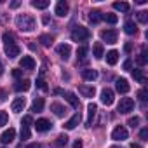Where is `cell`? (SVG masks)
<instances>
[{
	"mask_svg": "<svg viewBox=\"0 0 148 148\" xmlns=\"http://www.w3.org/2000/svg\"><path fill=\"white\" fill-rule=\"evenodd\" d=\"M16 25L21 32H32L35 28V19L30 14H19L16 18Z\"/></svg>",
	"mask_w": 148,
	"mask_h": 148,
	"instance_id": "6da1fadb",
	"label": "cell"
},
{
	"mask_svg": "<svg viewBox=\"0 0 148 148\" xmlns=\"http://www.w3.org/2000/svg\"><path fill=\"white\" fill-rule=\"evenodd\" d=\"M89 37H91V33L86 26H75L71 30V40L73 42H86Z\"/></svg>",
	"mask_w": 148,
	"mask_h": 148,
	"instance_id": "7a4b0ae2",
	"label": "cell"
},
{
	"mask_svg": "<svg viewBox=\"0 0 148 148\" xmlns=\"http://www.w3.org/2000/svg\"><path fill=\"white\" fill-rule=\"evenodd\" d=\"M132 108H134V101L131 98H122L119 106H117V112L119 113H129V112H132Z\"/></svg>",
	"mask_w": 148,
	"mask_h": 148,
	"instance_id": "3957f363",
	"label": "cell"
},
{
	"mask_svg": "<svg viewBox=\"0 0 148 148\" xmlns=\"http://www.w3.org/2000/svg\"><path fill=\"white\" fill-rule=\"evenodd\" d=\"M127 129L124 127V125H117L113 131H112V139H115V141H122V139H127Z\"/></svg>",
	"mask_w": 148,
	"mask_h": 148,
	"instance_id": "277c9868",
	"label": "cell"
},
{
	"mask_svg": "<svg viewBox=\"0 0 148 148\" xmlns=\"http://www.w3.org/2000/svg\"><path fill=\"white\" fill-rule=\"evenodd\" d=\"M101 38L106 44H115L117 42V32L115 30H103L101 32Z\"/></svg>",
	"mask_w": 148,
	"mask_h": 148,
	"instance_id": "5b68a950",
	"label": "cell"
},
{
	"mask_svg": "<svg viewBox=\"0 0 148 148\" xmlns=\"http://www.w3.org/2000/svg\"><path fill=\"white\" fill-rule=\"evenodd\" d=\"M96 113H98V106H96L94 103H89V105H87V120H86V125H87V127L92 125V120H94Z\"/></svg>",
	"mask_w": 148,
	"mask_h": 148,
	"instance_id": "8992f818",
	"label": "cell"
},
{
	"mask_svg": "<svg viewBox=\"0 0 148 148\" xmlns=\"http://www.w3.org/2000/svg\"><path fill=\"white\" fill-rule=\"evenodd\" d=\"M101 103L103 105H106V106H110L112 103H113V91L112 89H103L101 91Z\"/></svg>",
	"mask_w": 148,
	"mask_h": 148,
	"instance_id": "52a82bcc",
	"label": "cell"
},
{
	"mask_svg": "<svg viewBox=\"0 0 148 148\" xmlns=\"http://www.w3.org/2000/svg\"><path fill=\"white\" fill-rule=\"evenodd\" d=\"M52 127V124H51V120H47V119H38L37 122H35V129L38 131V132H45V131H49Z\"/></svg>",
	"mask_w": 148,
	"mask_h": 148,
	"instance_id": "ba28073f",
	"label": "cell"
},
{
	"mask_svg": "<svg viewBox=\"0 0 148 148\" xmlns=\"http://www.w3.org/2000/svg\"><path fill=\"white\" fill-rule=\"evenodd\" d=\"M115 87H117V91H119L120 94H127V92H129V89H131V86H129V82H127L125 79H117Z\"/></svg>",
	"mask_w": 148,
	"mask_h": 148,
	"instance_id": "9c48e42d",
	"label": "cell"
},
{
	"mask_svg": "<svg viewBox=\"0 0 148 148\" xmlns=\"http://www.w3.org/2000/svg\"><path fill=\"white\" fill-rule=\"evenodd\" d=\"M14 138H16V131H14L12 127H9L7 131H4V132H2V136H0V141H2L4 145H7V143H11Z\"/></svg>",
	"mask_w": 148,
	"mask_h": 148,
	"instance_id": "30bf717a",
	"label": "cell"
},
{
	"mask_svg": "<svg viewBox=\"0 0 148 148\" xmlns=\"http://www.w3.org/2000/svg\"><path fill=\"white\" fill-rule=\"evenodd\" d=\"M56 51H58V54H59L63 59H68L70 54H71V47H70L68 44H59V45L56 47Z\"/></svg>",
	"mask_w": 148,
	"mask_h": 148,
	"instance_id": "8fae6325",
	"label": "cell"
},
{
	"mask_svg": "<svg viewBox=\"0 0 148 148\" xmlns=\"http://www.w3.org/2000/svg\"><path fill=\"white\" fill-rule=\"evenodd\" d=\"M19 64H21L23 70H33L35 68V59L32 56H23L21 61H19Z\"/></svg>",
	"mask_w": 148,
	"mask_h": 148,
	"instance_id": "7c38bea8",
	"label": "cell"
},
{
	"mask_svg": "<svg viewBox=\"0 0 148 148\" xmlns=\"http://www.w3.org/2000/svg\"><path fill=\"white\" fill-rule=\"evenodd\" d=\"M25 106H26V99H25V98H16V99L12 101V105H11L12 112H16V113L23 112V110H25Z\"/></svg>",
	"mask_w": 148,
	"mask_h": 148,
	"instance_id": "4fadbf2b",
	"label": "cell"
},
{
	"mask_svg": "<svg viewBox=\"0 0 148 148\" xmlns=\"http://www.w3.org/2000/svg\"><path fill=\"white\" fill-rule=\"evenodd\" d=\"M30 87H32V82H30L28 79H25V80H18V82L14 84V89H16L18 92H26Z\"/></svg>",
	"mask_w": 148,
	"mask_h": 148,
	"instance_id": "5bb4252c",
	"label": "cell"
},
{
	"mask_svg": "<svg viewBox=\"0 0 148 148\" xmlns=\"http://www.w3.org/2000/svg\"><path fill=\"white\" fill-rule=\"evenodd\" d=\"M82 77H84V80H96L98 79V70H94V68H86V70H82Z\"/></svg>",
	"mask_w": 148,
	"mask_h": 148,
	"instance_id": "9a60e30c",
	"label": "cell"
},
{
	"mask_svg": "<svg viewBox=\"0 0 148 148\" xmlns=\"http://www.w3.org/2000/svg\"><path fill=\"white\" fill-rule=\"evenodd\" d=\"M79 92H80L84 98H94L96 89H94L92 86H80V87H79Z\"/></svg>",
	"mask_w": 148,
	"mask_h": 148,
	"instance_id": "2e32d148",
	"label": "cell"
},
{
	"mask_svg": "<svg viewBox=\"0 0 148 148\" xmlns=\"http://www.w3.org/2000/svg\"><path fill=\"white\" fill-rule=\"evenodd\" d=\"M54 12H56L58 16H61V18L66 16V14H68V4L64 2V0H59V2L56 4V11H54Z\"/></svg>",
	"mask_w": 148,
	"mask_h": 148,
	"instance_id": "e0dca14e",
	"label": "cell"
},
{
	"mask_svg": "<svg viewBox=\"0 0 148 148\" xmlns=\"http://www.w3.org/2000/svg\"><path fill=\"white\" fill-rule=\"evenodd\" d=\"M19 52H21V49H19L16 44H12V45H5V54H7L11 59H14L16 56H19Z\"/></svg>",
	"mask_w": 148,
	"mask_h": 148,
	"instance_id": "ac0fdd59",
	"label": "cell"
},
{
	"mask_svg": "<svg viewBox=\"0 0 148 148\" xmlns=\"http://www.w3.org/2000/svg\"><path fill=\"white\" fill-rule=\"evenodd\" d=\"M79 122H80V113H75V115H73V117L64 124V127H66L68 131H71V129H75V127L79 125Z\"/></svg>",
	"mask_w": 148,
	"mask_h": 148,
	"instance_id": "d6986e66",
	"label": "cell"
},
{
	"mask_svg": "<svg viewBox=\"0 0 148 148\" xmlns=\"http://www.w3.org/2000/svg\"><path fill=\"white\" fill-rule=\"evenodd\" d=\"M103 51H105V49H103V44H101V42H96V44L92 45V56H94L96 59H101V58L105 56Z\"/></svg>",
	"mask_w": 148,
	"mask_h": 148,
	"instance_id": "ffe728a7",
	"label": "cell"
},
{
	"mask_svg": "<svg viewBox=\"0 0 148 148\" xmlns=\"http://www.w3.org/2000/svg\"><path fill=\"white\" fill-rule=\"evenodd\" d=\"M124 32H125L127 35H136V33H138L136 23H134V21H127V23L124 25Z\"/></svg>",
	"mask_w": 148,
	"mask_h": 148,
	"instance_id": "44dd1931",
	"label": "cell"
},
{
	"mask_svg": "<svg viewBox=\"0 0 148 148\" xmlns=\"http://www.w3.org/2000/svg\"><path fill=\"white\" fill-rule=\"evenodd\" d=\"M117 61H119V52L117 51H108L106 52V63L108 64H117Z\"/></svg>",
	"mask_w": 148,
	"mask_h": 148,
	"instance_id": "7402d4cb",
	"label": "cell"
},
{
	"mask_svg": "<svg viewBox=\"0 0 148 148\" xmlns=\"http://www.w3.org/2000/svg\"><path fill=\"white\" fill-rule=\"evenodd\" d=\"M51 110H52L58 117H63V115L66 113V108H64L63 105H59V103H52V105H51Z\"/></svg>",
	"mask_w": 148,
	"mask_h": 148,
	"instance_id": "603a6c76",
	"label": "cell"
},
{
	"mask_svg": "<svg viewBox=\"0 0 148 148\" xmlns=\"http://www.w3.org/2000/svg\"><path fill=\"white\" fill-rule=\"evenodd\" d=\"M64 96H66V99H68V103L73 106V108H79V98L73 94V92H64Z\"/></svg>",
	"mask_w": 148,
	"mask_h": 148,
	"instance_id": "cb8c5ba5",
	"label": "cell"
},
{
	"mask_svg": "<svg viewBox=\"0 0 148 148\" xmlns=\"http://www.w3.org/2000/svg\"><path fill=\"white\" fill-rule=\"evenodd\" d=\"M101 18H103V14H101L99 11H91V12H89V21H91L92 25L99 23V21H101Z\"/></svg>",
	"mask_w": 148,
	"mask_h": 148,
	"instance_id": "d4e9b609",
	"label": "cell"
},
{
	"mask_svg": "<svg viewBox=\"0 0 148 148\" xmlns=\"http://www.w3.org/2000/svg\"><path fill=\"white\" fill-rule=\"evenodd\" d=\"M138 64L139 66H143V64H146L148 63V51H146V47H143V51H141V54L138 56Z\"/></svg>",
	"mask_w": 148,
	"mask_h": 148,
	"instance_id": "484cf974",
	"label": "cell"
},
{
	"mask_svg": "<svg viewBox=\"0 0 148 148\" xmlns=\"http://www.w3.org/2000/svg\"><path fill=\"white\" fill-rule=\"evenodd\" d=\"M44 110V98H35L32 105V112H42Z\"/></svg>",
	"mask_w": 148,
	"mask_h": 148,
	"instance_id": "4316f807",
	"label": "cell"
},
{
	"mask_svg": "<svg viewBox=\"0 0 148 148\" xmlns=\"http://www.w3.org/2000/svg\"><path fill=\"white\" fill-rule=\"evenodd\" d=\"M32 5H33L35 9H47V7L51 5V2H49V0H33Z\"/></svg>",
	"mask_w": 148,
	"mask_h": 148,
	"instance_id": "83f0119b",
	"label": "cell"
},
{
	"mask_svg": "<svg viewBox=\"0 0 148 148\" xmlns=\"http://www.w3.org/2000/svg\"><path fill=\"white\" fill-rule=\"evenodd\" d=\"M132 77H134L139 84H145V80H146L145 75H143V70H139V68H134V70H132Z\"/></svg>",
	"mask_w": 148,
	"mask_h": 148,
	"instance_id": "f1b7e54d",
	"label": "cell"
},
{
	"mask_svg": "<svg viewBox=\"0 0 148 148\" xmlns=\"http://www.w3.org/2000/svg\"><path fill=\"white\" fill-rule=\"evenodd\" d=\"M113 9H115V11H120V12H129L131 7H129L127 2H115V4H113Z\"/></svg>",
	"mask_w": 148,
	"mask_h": 148,
	"instance_id": "f546056e",
	"label": "cell"
},
{
	"mask_svg": "<svg viewBox=\"0 0 148 148\" xmlns=\"http://www.w3.org/2000/svg\"><path fill=\"white\" fill-rule=\"evenodd\" d=\"M40 44L44 45V47H51V44L54 42V37H51V35H40Z\"/></svg>",
	"mask_w": 148,
	"mask_h": 148,
	"instance_id": "4dcf8cb0",
	"label": "cell"
},
{
	"mask_svg": "<svg viewBox=\"0 0 148 148\" xmlns=\"http://www.w3.org/2000/svg\"><path fill=\"white\" fill-rule=\"evenodd\" d=\"M101 19H105L106 23H110V25H115L117 21H119V18H117V14H110V12H106V14H103V18Z\"/></svg>",
	"mask_w": 148,
	"mask_h": 148,
	"instance_id": "1f68e13d",
	"label": "cell"
},
{
	"mask_svg": "<svg viewBox=\"0 0 148 148\" xmlns=\"http://www.w3.org/2000/svg\"><path fill=\"white\" fill-rule=\"evenodd\" d=\"M66 143H68V136H66V134H59V136L56 138V143H54V145H56L58 148H61V146H64Z\"/></svg>",
	"mask_w": 148,
	"mask_h": 148,
	"instance_id": "d6a6232c",
	"label": "cell"
},
{
	"mask_svg": "<svg viewBox=\"0 0 148 148\" xmlns=\"http://www.w3.org/2000/svg\"><path fill=\"white\" fill-rule=\"evenodd\" d=\"M87 52H89V49H87L86 45H80V47L77 49V58H79V59H86Z\"/></svg>",
	"mask_w": 148,
	"mask_h": 148,
	"instance_id": "836d02e7",
	"label": "cell"
},
{
	"mask_svg": "<svg viewBox=\"0 0 148 148\" xmlns=\"http://www.w3.org/2000/svg\"><path fill=\"white\" fill-rule=\"evenodd\" d=\"M2 38H4L5 45H12V44H14V35H12V33H9V32H5V33L2 35Z\"/></svg>",
	"mask_w": 148,
	"mask_h": 148,
	"instance_id": "e575fe53",
	"label": "cell"
},
{
	"mask_svg": "<svg viewBox=\"0 0 148 148\" xmlns=\"http://www.w3.org/2000/svg\"><path fill=\"white\" fill-rule=\"evenodd\" d=\"M138 21H139V23H143V25H146V23H148V12L139 11V12H138Z\"/></svg>",
	"mask_w": 148,
	"mask_h": 148,
	"instance_id": "d590c367",
	"label": "cell"
},
{
	"mask_svg": "<svg viewBox=\"0 0 148 148\" xmlns=\"http://www.w3.org/2000/svg\"><path fill=\"white\" fill-rule=\"evenodd\" d=\"M7 122H9V115H7L5 112H0V127L5 125Z\"/></svg>",
	"mask_w": 148,
	"mask_h": 148,
	"instance_id": "8d00e7d4",
	"label": "cell"
},
{
	"mask_svg": "<svg viewBox=\"0 0 148 148\" xmlns=\"http://www.w3.org/2000/svg\"><path fill=\"white\" fill-rule=\"evenodd\" d=\"M30 138V127L21 125V139H28Z\"/></svg>",
	"mask_w": 148,
	"mask_h": 148,
	"instance_id": "74e56055",
	"label": "cell"
},
{
	"mask_svg": "<svg viewBox=\"0 0 148 148\" xmlns=\"http://www.w3.org/2000/svg\"><path fill=\"white\" fill-rule=\"evenodd\" d=\"M146 94H148V91H146V87H143V89L138 92V98H139V101H143V103H145V101H146Z\"/></svg>",
	"mask_w": 148,
	"mask_h": 148,
	"instance_id": "f35d334b",
	"label": "cell"
},
{
	"mask_svg": "<svg viewBox=\"0 0 148 148\" xmlns=\"http://www.w3.org/2000/svg\"><path fill=\"white\" fill-rule=\"evenodd\" d=\"M127 124H129V125L134 129V127H138V124H139V119H138V117H131V119L127 120Z\"/></svg>",
	"mask_w": 148,
	"mask_h": 148,
	"instance_id": "ab89813d",
	"label": "cell"
},
{
	"mask_svg": "<svg viewBox=\"0 0 148 148\" xmlns=\"http://www.w3.org/2000/svg\"><path fill=\"white\" fill-rule=\"evenodd\" d=\"M32 122H33V120H32V117H30V115H25V117H23V122H21V124H23L25 127H30V124H32Z\"/></svg>",
	"mask_w": 148,
	"mask_h": 148,
	"instance_id": "60d3db41",
	"label": "cell"
},
{
	"mask_svg": "<svg viewBox=\"0 0 148 148\" xmlns=\"http://www.w3.org/2000/svg\"><path fill=\"white\" fill-rule=\"evenodd\" d=\"M37 86L42 89V91H47V86H45V82H44V79H38L37 80Z\"/></svg>",
	"mask_w": 148,
	"mask_h": 148,
	"instance_id": "b9f144b4",
	"label": "cell"
},
{
	"mask_svg": "<svg viewBox=\"0 0 148 148\" xmlns=\"http://www.w3.org/2000/svg\"><path fill=\"white\" fill-rule=\"evenodd\" d=\"M139 138L146 141V138H148V129H141V131H139Z\"/></svg>",
	"mask_w": 148,
	"mask_h": 148,
	"instance_id": "7bdbcfd3",
	"label": "cell"
},
{
	"mask_svg": "<svg viewBox=\"0 0 148 148\" xmlns=\"http://www.w3.org/2000/svg\"><path fill=\"white\" fill-rule=\"evenodd\" d=\"M19 5H21V2H19V0H14V2H11V5H9V7H11V9H18Z\"/></svg>",
	"mask_w": 148,
	"mask_h": 148,
	"instance_id": "ee69618b",
	"label": "cell"
},
{
	"mask_svg": "<svg viewBox=\"0 0 148 148\" xmlns=\"http://www.w3.org/2000/svg\"><path fill=\"white\" fill-rule=\"evenodd\" d=\"M84 146V143H82V139H77L75 143H73V148H82Z\"/></svg>",
	"mask_w": 148,
	"mask_h": 148,
	"instance_id": "f6af8a7d",
	"label": "cell"
},
{
	"mask_svg": "<svg viewBox=\"0 0 148 148\" xmlns=\"http://www.w3.org/2000/svg\"><path fill=\"white\" fill-rule=\"evenodd\" d=\"M26 148H44V146H42L40 143H30V145H28Z\"/></svg>",
	"mask_w": 148,
	"mask_h": 148,
	"instance_id": "bcb514c9",
	"label": "cell"
},
{
	"mask_svg": "<svg viewBox=\"0 0 148 148\" xmlns=\"http://www.w3.org/2000/svg\"><path fill=\"white\" fill-rule=\"evenodd\" d=\"M12 75L18 79V77H21V75H23V71H21V70H12Z\"/></svg>",
	"mask_w": 148,
	"mask_h": 148,
	"instance_id": "7dc6e473",
	"label": "cell"
},
{
	"mask_svg": "<svg viewBox=\"0 0 148 148\" xmlns=\"http://www.w3.org/2000/svg\"><path fill=\"white\" fill-rule=\"evenodd\" d=\"M131 64H132V63H131V59H127V61L124 63V70H129V68H131Z\"/></svg>",
	"mask_w": 148,
	"mask_h": 148,
	"instance_id": "c3c4849f",
	"label": "cell"
},
{
	"mask_svg": "<svg viewBox=\"0 0 148 148\" xmlns=\"http://www.w3.org/2000/svg\"><path fill=\"white\" fill-rule=\"evenodd\" d=\"M124 49H125V52H131V44H125V47H124Z\"/></svg>",
	"mask_w": 148,
	"mask_h": 148,
	"instance_id": "681fc988",
	"label": "cell"
},
{
	"mask_svg": "<svg viewBox=\"0 0 148 148\" xmlns=\"http://www.w3.org/2000/svg\"><path fill=\"white\" fill-rule=\"evenodd\" d=\"M129 148H141V146H139V145H138V143H132V145H131V146H129Z\"/></svg>",
	"mask_w": 148,
	"mask_h": 148,
	"instance_id": "f907efd6",
	"label": "cell"
},
{
	"mask_svg": "<svg viewBox=\"0 0 148 148\" xmlns=\"http://www.w3.org/2000/svg\"><path fill=\"white\" fill-rule=\"evenodd\" d=\"M4 73V64H2V61H0V75Z\"/></svg>",
	"mask_w": 148,
	"mask_h": 148,
	"instance_id": "816d5d0a",
	"label": "cell"
},
{
	"mask_svg": "<svg viewBox=\"0 0 148 148\" xmlns=\"http://www.w3.org/2000/svg\"><path fill=\"white\" fill-rule=\"evenodd\" d=\"M110 148H120V146H110Z\"/></svg>",
	"mask_w": 148,
	"mask_h": 148,
	"instance_id": "f5cc1de1",
	"label": "cell"
}]
</instances>
